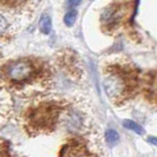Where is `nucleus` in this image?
Listing matches in <instances>:
<instances>
[{"label":"nucleus","mask_w":157,"mask_h":157,"mask_svg":"<svg viewBox=\"0 0 157 157\" xmlns=\"http://www.w3.org/2000/svg\"><path fill=\"white\" fill-rule=\"evenodd\" d=\"M33 72V66L29 60H19L13 63L8 67V77L13 80L20 82L31 77Z\"/></svg>","instance_id":"obj_1"},{"label":"nucleus","mask_w":157,"mask_h":157,"mask_svg":"<svg viewBox=\"0 0 157 157\" xmlns=\"http://www.w3.org/2000/svg\"><path fill=\"white\" fill-rule=\"evenodd\" d=\"M104 87H105L106 94L110 97H115V96L121 94L122 90H123V83L117 77H109L104 82Z\"/></svg>","instance_id":"obj_2"},{"label":"nucleus","mask_w":157,"mask_h":157,"mask_svg":"<svg viewBox=\"0 0 157 157\" xmlns=\"http://www.w3.org/2000/svg\"><path fill=\"white\" fill-rule=\"evenodd\" d=\"M39 29L44 34H48L51 32L52 21H51V18H50L48 14H43V17H41V19H40L39 21Z\"/></svg>","instance_id":"obj_3"},{"label":"nucleus","mask_w":157,"mask_h":157,"mask_svg":"<svg viewBox=\"0 0 157 157\" xmlns=\"http://www.w3.org/2000/svg\"><path fill=\"white\" fill-rule=\"evenodd\" d=\"M62 157H87V156L83 152V149H80V148L66 147L65 150L63 151Z\"/></svg>","instance_id":"obj_4"},{"label":"nucleus","mask_w":157,"mask_h":157,"mask_svg":"<svg viewBox=\"0 0 157 157\" xmlns=\"http://www.w3.org/2000/svg\"><path fill=\"white\" fill-rule=\"evenodd\" d=\"M105 140H106V142L110 144L111 147H113V145L118 144V142H119V135L113 129H109L105 132Z\"/></svg>","instance_id":"obj_5"},{"label":"nucleus","mask_w":157,"mask_h":157,"mask_svg":"<svg viewBox=\"0 0 157 157\" xmlns=\"http://www.w3.org/2000/svg\"><path fill=\"white\" fill-rule=\"evenodd\" d=\"M123 126H124L125 129H128V130H132V131H135L136 134H138V135L143 134V129H142L141 126L138 125L136 122H134V121H130V119L123 121Z\"/></svg>","instance_id":"obj_6"},{"label":"nucleus","mask_w":157,"mask_h":157,"mask_svg":"<svg viewBox=\"0 0 157 157\" xmlns=\"http://www.w3.org/2000/svg\"><path fill=\"white\" fill-rule=\"evenodd\" d=\"M76 19H77V11L72 10L70 12H67L65 16H64V23L66 26L69 27H72L75 23H76Z\"/></svg>","instance_id":"obj_7"},{"label":"nucleus","mask_w":157,"mask_h":157,"mask_svg":"<svg viewBox=\"0 0 157 157\" xmlns=\"http://www.w3.org/2000/svg\"><path fill=\"white\" fill-rule=\"evenodd\" d=\"M7 27H8L7 20L5 19V17L0 14V34H2V33H5V32L7 31Z\"/></svg>","instance_id":"obj_8"},{"label":"nucleus","mask_w":157,"mask_h":157,"mask_svg":"<svg viewBox=\"0 0 157 157\" xmlns=\"http://www.w3.org/2000/svg\"><path fill=\"white\" fill-rule=\"evenodd\" d=\"M80 4H82V0H67L66 6L69 8H76Z\"/></svg>","instance_id":"obj_9"},{"label":"nucleus","mask_w":157,"mask_h":157,"mask_svg":"<svg viewBox=\"0 0 157 157\" xmlns=\"http://www.w3.org/2000/svg\"><path fill=\"white\" fill-rule=\"evenodd\" d=\"M148 142L151 143L152 145H156V137H154V136H152V137H149V138H148Z\"/></svg>","instance_id":"obj_10"}]
</instances>
